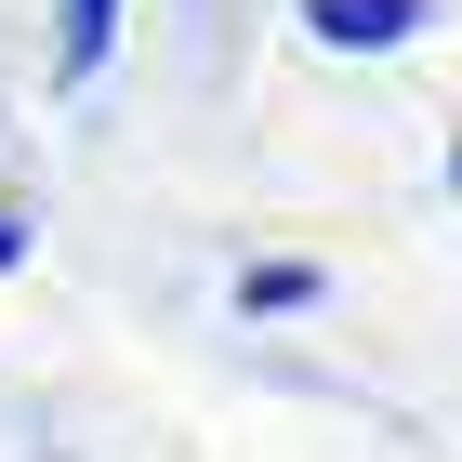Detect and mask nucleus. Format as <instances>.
Listing matches in <instances>:
<instances>
[{"instance_id":"1","label":"nucleus","mask_w":462,"mask_h":462,"mask_svg":"<svg viewBox=\"0 0 462 462\" xmlns=\"http://www.w3.org/2000/svg\"><path fill=\"white\" fill-rule=\"evenodd\" d=\"M410 14H423V0H318V27H330V40H396Z\"/></svg>"},{"instance_id":"2","label":"nucleus","mask_w":462,"mask_h":462,"mask_svg":"<svg viewBox=\"0 0 462 462\" xmlns=\"http://www.w3.org/2000/svg\"><path fill=\"white\" fill-rule=\"evenodd\" d=\"M106 40H119V0H67V79L93 67V53H106Z\"/></svg>"}]
</instances>
